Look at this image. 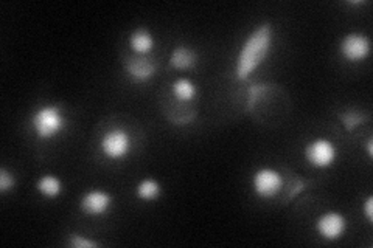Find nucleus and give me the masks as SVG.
Masks as SVG:
<instances>
[{"label":"nucleus","instance_id":"obj_1","mask_svg":"<svg viewBox=\"0 0 373 248\" xmlns=\"http://www.w3.org/2000/svg\"><path fill=\"white\" fill-rule=\"evenodd\" d=\"M274 41V30L269 22L260 23L252 33L244 39L236 56L234 76L236 81H246L261 64L266 61Z\"/></svg>","mask_w":373,"mask_h":248},{"label":"nucleus","instance_id":"obj_2","mask_svg":"<svg viewBox=\"0 0 373 248\" xmlns=\"http://www.w3.org/2000/svg\"><path fill=\"white\" fill-rule=\"evenodd\" d=\"M31 131L39 141H53L69 127V118L59 102L42 104L30 117Z\"/></svg>","mask_w":373,"mask_h":248},{"label":"nucleus","instance_id":"obj_3","mask_svg":"<svg viewBox=\"0 0 373 248\" xmlns=\"http://www.w3.org/2000/svg\"><path fill=\"white\" fill-rule=\"evenodd\" d=\"M132 150V137L125 127H110L100 138V152L110 162L128 158Z\"/></svg>","mask_w":373,"mask_h":248},{"label":"nucleus","instance_id":"obj_4","mask_svg":"<svg viewBox=\"0 0 373 248\" xmlns=\"http://www.w3.org/2000/svg\"><path fill=\"white\" fill-rule=\"evenodd\" d=\"M285 187L283 175L274 167L263 166L252 175V189L257 197L263 200H271L282 193Z\"/></svg>","mask_w":373,"mask_h":248},{"label":"nucleus","instance_id":"obj_5","mask_svg":"<svg viewBox=\"0 0 373 248\" xmlns=\"http://www.w3.org/2000/svg\"><path fill=\"white\" fill-rule=\"evenodd\" d=\"M306 162L317 170H327L336 163L339 157L338 146L328 138H314L308 143L304 150Z\"/></svg>","mask_w":373,"mask_h":248},{"label":"nucleus","instance_id":"obj_6","mask_svg":"<svg viewBox=\"0 0 373 248\" xmlns=\"http://www.w3.org/2000/svg\"><path fill=\"white\" fill-rule=\"evenodd\" d=\"M372 52L370 37L360 31L347 33L339 42V53L343 59L350 64H358L366 61Z\"/></svg>","mask_w":373,"mask_h":248},{"label":"nucleus","instance_id":"obj_7","mask_svg":"<svg viewBox=\"0 0 373 248\" xmlns=\"http://www.w3.org/2000/svg\"><path fill=\"white\" fill-rule=\"evenodd\" d=\"M348 222L339 211H325L316 220V231L322 241L336 242L347 233Z\"/></svg>","mask_w":373,"mask_h":248},{"label":"nucleus","instance_id":"obj_8","mask_svg":"<svg viewBox=\"0 0 373 248\" xmlns=\"http://www.w3.org/2000/svg\"><path fill=\"white\" fill-rule=\"evenodd\" d=\"M114 205V196L105 189H91L79 199V210L89 218H103Z\"/></svg>","mask_w":373,"mask_h":248},{"label":"nucleus","instance_id":"obj_9","mask_svg":"<svg viewBox=\"0 0 373 248\" xmlns=\"http://www.w3.org/2000/svg\"><path fill=\"white\" fill-rule=\"evenodd\" d=\"M125 71L132 83L144 84L157 73V64L149 56H131L125 62Z\"/></svg>","mask_w":373,"mask_h":248},{"label":"nucleus","instance_id":"obj_10","mask_svg":"<svg viewBox=\"0 0 373 248\" xmlns=\"http://www.w3.org/2000/svg\"><path fill=\"white\" fill-rule=\"evenodd\" d=\"M130 49L136 56H149L156 47L154 35L145 27L134 28L130 35Z\"/></svg>","mask_w":373,"mask_h":248},{"label":"nucleus","instance_id":"obj_11","mask_svg":"<svg viewBox=\"0 0 373 248\" xmlns=\"http://www.w3.org/2000/svg\"><path fill=\"white\" fill-rule=\"evenodd\" d=\"M168 64L176 70H192L197 64V53L188 45H178L173 49Z\"/></svg>","mask_w":373,"mask_h":248},{"label":"nucleus","instance_id":"obj_12","mask_svg":"<svg viewBox=\"0 0 373 248\" xmlns=\"http://www.w3.org/2000/svg\"><path fill=\"white\" fill-rule=\"evenodd\" d=\"M36 189L45 199H57L58 196H61L64 187H62L61 179L57 177V175L45 174L36 182Z\"/></svg>","mask_w":373,"mask_h":248},{"label":"nucleus","instance_id":"obj_13","mask_svg":"<svg viewBox=\"0 0 373 248\" xmlns=\"http://www.w3.org/2000/svg\"><path fill=\"white\" fill-rule=\"evenodd\" d=\"M171 95L179 102H190L196 98L197 87L190 78H178L171 84Z\"/></svg>","mask_w":373,"mask_h":248},{"label":"nucleus","instance_id":"obj_14","mask_svg":"<svg viewBox=\"0 0 373 248\" xmlns=\"http://www.w3.org/2000/svg\"><path fill=\"white\" fill-rule=\"evenodd\" d=\"M163 193L162 185L156 179H144L136 187V196L142 202H156Z\"/></svg>","mask_w":373,"mask_h":248},{"label":"nucleus","instance_id":"obj_15","mask_svg":"<svg viewBox=\"0 0 373 248\" xmlns=\"http://www.w3.org/2000/svg\"><path fill=\"white\" fill-rule=\"evenodd\" d=\"M67 245L72 247V248H97L101 244L97 241H92V239H89V237H84L83 235L72 233V235H69Z\"/></svg>","mask_w":373,"mask_h":248},{"label":"nucleus","instance_id":"obj_16","mask_svg":"<svg viewBox=\"0 0 373 248\" xmlns=\"http://www.w3.org/2000/svg\"><path fill=\"white\" fill-rule=\"evenodd\" d=\"M16 187V177L11 171H8L6 167L0 170V193L6 194Z\"/></svg>","mask_w":373,"mask_h":248},{"label":"nucleus","instance_id":"obj_17","mask_svg":"<svg viewBox=\"0 0 373 248\" xmlns=\"http://www.w3.org/2000/svg\"><path fill=\"white\" fill-rule=\"evenodd\" d=\"M364 215H366L367 222H373V197L369 196L364 202Z\"/></svg>","mask_w":373,"mask_h":248},{"label":"nucleus","instance_id":"obj_18","mask_svg":"<svg viewBox=\"0 0 373 248\" xmlns=\"http://www.w3.org/2000/svg\"><path fill=\"white\" fill-rule=\"evenodd\" d=\"M366 150H367V154H369V158H373V141L372 140H369Z\"/></svg>","mask_w":373,"mask_h":248},{"label":"nucleus","instance_id":"obj_19","mask_svg":"<svg viewBox=\"0 0 373 248\" xmlns=\"http://www.w3.org/2000/svg\"><path fill=\"white\" fill-rule=\"evenodd\" d=\"M366 2H348V5H364Z\"/></svg>","mask_w":373,"mask_h":248}]
</instances>
